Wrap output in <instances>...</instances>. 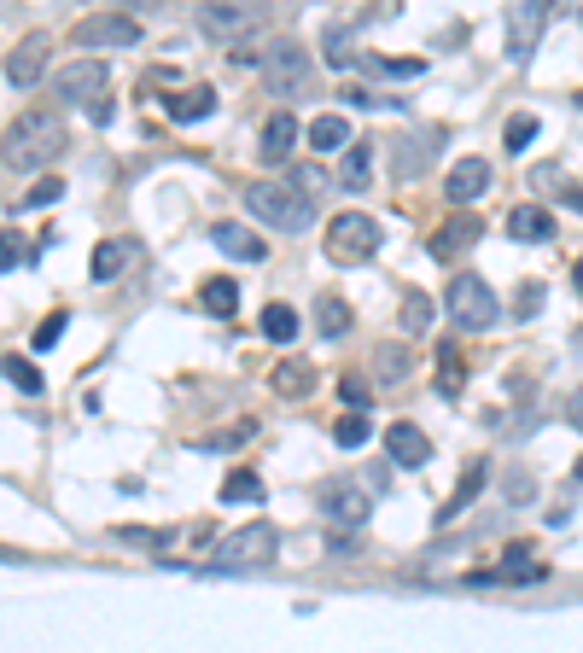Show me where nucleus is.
Instances as JSON below:
<instances>
[{
	"instance_id": "1",
	"label": "nucleus",
	"mask_w": 583,
	"mask_h": 653,
	"mask_svg": "<svg viewBox=\"0 0 583 653\" xmlns=\"http://www.w3.org/2000/svg\"><path fill=\"white\" fill-rule=\"evenodd\" d=\"M0 158L24 175L53 170V164L65 158V123H59L53 111H24V117L6 129V140H0Z\"/></svg>"
},
{
	"instance_id": "2",
	"label": "nucleus",
	"mask_w": 583,
	"mask_h": 653,
	"mask_svg": "<svg viewBox=\"0 0 583 653\" xmlns=\"http://www.w3.org/2000/svg\"><path fill=\"white\" fill-rule=\"evenodd\" d=\"M105 82H111L105 59H70V65L53 76V100L88 111L94 123H111V94H105Z\"/></svg>"
},
{
	"instance_id": "3",
	"label": "nucleus",
	"mask_w": 583,
	"mask_h": 653,
	"mask_svg": "<svg viewBox=\"0 0 583 653\" xmlns=\"http://www.w3.org/2000/svg\"><path fill=\"white\" fill-rule=\"evenodd\" d=\"M245 210L257 216V222H269L280 234H304L309 222H315V210L298 187H280V181H251L245 187Z\"/></svg>"
},
{
	"instance_id": "4",
	"label": "nucleus",
	"mask_w": 583,
	"mask_h": 653,
	"mask_svg": "<svg viewBox=\"0 0 583 653\" xmlns=\"http://www.w3.org/2000/svg\"><path fill=\"white\" fill-rule=\"evenodd\" d=\"M444 310L455 327H467V333H484V327H496V315H502V304H496V292H490V280L479 275H455L444 286Z\"/></svg>"
},
{
	"instance_id": "5",
	"label": "nucleus",
	"mask_w": 583,
	"mask_h": 653,
	"mask_svg": "<svg viewBox=\"0 0 583 653\" xmlns=\"http://www.w3.org/2000/svg\"><path fill=\"white\" fill-rule=\"evenodd\" d=\"M280 549V531L269 525V519H257V525H245V531H234L228 543H216L210 549V572H245V566H269Z\"/></svg>"
},
{
	"instance_id": "6",
	"label": "nucleus",
	"mask_w": 583,
	"mask_h": 653,
	"mask_svg": "<svg viewBox=\"0 0 583 653\" xmlns=\"http://www.w3.org/2000/svg\"><path fill=\"white\" fill-rule=\"evenodd\" d=\"M263 88H269L275 100H298V94H304V88H309L304 41H292V35L269 41V53H263Z\"/></svg>"
},
{
	"instance_id": "7",
	"label": "nucleus",
	"mask_w": 583,
	"mask_h": 653,
	"mask_svg": "<svg viewBox=\"0 0 583 653\" xmlns=\"http://www.w3.org/2000/svg\"><path fill=\"white\" fill-rule=\"evenodd\" d=\"M379 251V222L362 216V210H339L327 222V257L333 263H368Z\"/></svg>"
},
{
	"instance_id": "8",
	"label": "nucleus",
	"mask_w": 583,
	"mask_h": 653,
	"mask_svg": "<svg viewBox=\"0 0 583 653\" xmlns=\"http://www.w3.org/2000/svg\"><path fill=\"white\" fill-rule=\"evenodd\" d=\"M135 41H140V18H129V12H88L82 24H70V47H76V53L135 47Z\"/></svg>"
},
{
	"instance_id": "9",
	"label": "nucleus",
	"mask_w": 583,
	"mask_h": 653,
	"mask_svg": "<svg viewBox=\"0 0 583 653\" xmlns=\"http://www.w3.org/2000/svg\"><path fill=\"white\" fill-rule=\"evenodd\" d=\"M315 502H321V514L333 519L339 531H362L368 514H374V496H368L362 484H350V479H327L321 490H315Z\"/></svg>"
},
{
	"instance_id": "10",
	"label": "nucleus",
	"mask_w": 583,
	"mask_h": 653,
	"mask_svg": "<svg viewBox=\"0 0 583 653\" xmlns=\"http://www.w3.org/2000/svg\"><path fill=\"white\" fill-rule=\"evenodd\" d=\"M543 24H549V6H537V0H519V6H508V59H514V65H525V59L537 53V35H543Z\"/></svg>"
},
{
	"instance_id": "11",
	"label": "nucleus",
	"mask_w": 583,
	"mask_h": 653,
	"mask_svg": "<svg viewBox=\"0 0 583 653\" xmlns=\"http://www.w3.org/2000/svg\"><path fill=\"white\" fill-rule=\"evenodd\" d=\"M490 181H496V175H490V158H455V164H449V175H444V193H449V205H473V199H484V193H490Z\"/></svg>"
},
{
	"instance_id": "12",
	"label": "nucleus",
	"mask_w": 583,
	"mask_h": 653,
	"mask_svg": "<svg viewBox=\"0 0 583 653\" xmlns=\"http://www.w3.org/2000/svg\"><path fill=\"white\" fill-rule=\"evenodd\" d=\"M257 24H263V6H199V30L216 41H240Z\"/></svg>"
},
{
	"instance_id": "13",
	"label": "nucleus",
	"mask_w": 583,
	"mask_h": 653,
	"mask_svg": "<svg viewBox=\"0 0 583 653\" xmlns=\"http://www.w3.org/2000/svg\"><path fill=\"white\" fill-rule=\"evenodd\" d=\"M47 47H53L47 35H24V41L6 53V82H12V88H35L41 70H47Z\"/></svg>"
},
{
	"instance_id": "14",
	"label": "nucleus",
	"mask_w": 583,
	"mask_h": 653,
	"mask_svg": "<svg viewBox=\"0 0 583 653\" xmlns=\"http://www.w3.org/2000/svg\"><path fill=\"white\" fill-rule=\"evenodd\" d=\"M385 455H391L397 467H409V473H414V467H426V461H432V438H426L414 420H397V426L385 432Z\"/></svg>"
},
{
	"instance_id": "15",
	"label": "nucleus",
	"mask_w": 583,
	"mask_h": 653,
	"mask_svg": "<svg viewBox=\"0 0 583 653\" xmlns=\"http://www.w3.org/2000/svg\"><path fill=\"white\" fill-rule=\"evenodd\" d=\"M210 245L222 257H234V263H263L269 257V245L257 240L251 228H240V222H210Z\"/></svg>"
},
{
	"instance_id": "16",
	"label": "nucleus",
	"mask_w": 583,
	"mask_h": 653,
	"mask_svg": "<svg viewBox=\"0 0 583 653\" xmlns=\"http://www.w3.org/2000/svg\"><path fill=\"white\" fill-rule=\"evenodd\" d=\"M298 117L292 111H275L269 123H263V135H257V152H263V164H286L292 158V146H298Z\"/></svg>"
},
{
	"instance_id": "17",
	"label": "nucleus",
	"mask_w": 583,
	"mask_h": 653,
	"mask_svg": "<svg viewBox=\"0 0 583 653\" xmlns=\"http://www.w3.org/2000/svg\"><path fill=\"white\" fill-rule=\"evenodd\" d=\"M508 234L519 245H543V240H554V216L543 205H514L508 210Z\"/></svg>"
},
{
	"instance_id": "18",
	"label": "nucleus",
	"mask_w": 583,
	"mask_h": 653,
	"mask_svg": "<svg viewBox=\"0 0 583 653\" xmlns=\"http://www.w3.org/2000/svg\"><path fill=\"white\" fill-rule=\"evenodd\" d=\"M479 234H484V228H479V216H467V210H461L455 222H444V228L432 234V257H438V263H444V257H461V251L479 240Z\"/></svg>"
},
{
	"instance_id": "19",
	"label": "nucleus",
	"mask_w": 583,
	"mask_h": 653,
	"mask_svg": "<svg viewBox=\"0 0 583 653\" xmlns=\"http://www.w3.org/2000/svg\"><path fill=\"white\" fill-rule=\"evenodd\" d=\"M304 140L315 146V152H350V123H344L339 111H321V117L304 129Z\"/></svg>"
},
{
	"instance_id": "20",
	"label": "nucleus",
	"mask_w": 583,
	"mask_h": 653,
	"mask_svg": "<svg viewBox=\"0 0 583 653\" xmlns=\"http://www.w3.org/2000/svg\"><path fill=\"white\" fill-rule=\"evenodd\" d=\"M164 111H170L175 123H199V117H210V111H216V88H187V94H170V100H164Z\"/></svg>"
},
{
	"instance_id": "21",
	"label": "nucleus",
	"mask_w": 583,
	"mask_h": 653,
	"mask_svg": "<svg viewBox=\"0 0 583 653\" xmlns=\"http://www.w3.org/2000/svg\"><path fill=\"white\" fill-rule=\"evenodd\" d=\"M199 304H205L216 321H228V315L240 310V280H228V275H210L205 280V292H199Z\"/></svg>"
},
{
	"instance_id": "22",
	"label": "nucleus",
	"mask_w": 583,
	"mask_h": 653,
	"mask_svg": "<svg viewBox=\"0 0 583 653\" xmlns=\"http://www.w3.org/2000/svg\"><path fill=\"white\" fill-rule=\"evenodd\" d=\"M315 327H321V339H344L350 333V304H344L339 292H321L315 298Z\"/></svg>"
},
{
	"instance_id": "23",
	"label": "nucleus",
	"mask_w": 583,
	"mask_h": 653,
	"mask_svg": "<svg viewBox=\"0 0 583 653\" xmlns=\"http://www.w3.org/2000/svg\"><path fill=\"white\" fill-rule=\"evenodd\" d=\"M129 257H135V245H123V240H100L94 245V280H117L123 269H129Z\"/></svg>"
},
{
	"instance_id": "24",
	"label": "nucleus",
	"mask_w": 583,
	"mask_h": 653,
	"mask_svg": "<svg viewBox=\"0 0 583 653\" xmlns=\"http://www.w3.org/2000/svg\"><path fill=\"white\" fill-rule=\"evenodd\" d=\"M368 175H374V140H350V152H344V187L362 193Z\"/></svg>"
},
{
	"instance_id": "25",
	"label": "nucleus",
	"mask_w": 583,
	"mask_h": 653,
	"mask_svg": "<svg viewBox=\"0 0 583 653\" xmlns=\"http://www.w3.org/2000/svg\"><path fill=\"white\" fill-rule=\"evenodd\" d=\"M0 379H6L12 391H24V397H41V385H47V379H41V368H35V362H24V356H0Z\"/></svg>"
},
{
	"instance_id": "26",
	"label": "nucleus",
	"mask_w": 583,
	"mask_h": 653,
	"mask_svg": "<svg viewBox=\"0 0 583 653\" xmlns=\"http://www.w3.org/2000/svg\"><path fill=\"white\" fill-rule=\"evenodd\" d=\"M269 385H275L280 397H309V385H315V368H309V362H280L275 374H269Z\"/></svg>"
},
{
	"instance_id": "27",
	"label": "nucleus",
	"mask_w": 583,
	"mask_h": 653,
	"mask_svg": "<svg viewBox=\"0 0 583 653\" xmlns=\"http://www.w3.org/2000/svg\"><path fill=\"white\" fill-rule=\"evenodd\" d=\"M298 327H304V321H298V310H292V304H269V310H263V339L292 344V339H298Z\"/></svg>"
},
{
	"instance_id": "28",
	"label": "nucleus",
	"mask_w": 583,
	"mask_h": 653,
	"mask_svg": "<svg viewBox=\"0 0 583 653\" xmlns=\"http://www.w3.org/2000/svg\"><path fill=\"white\" fill-rule=\"evenodd\" d=\"M245 502H263V479L257 473H228L222 479V508H245Z\"/></svg>"
},
{
	"instance_id": "29",
	"label": "nucleus",
	"mask_w": 583,
	"mask_h": 653,
	"mask_svg": "<svg viewBox=\"0 0 583 653\" xmlns=\"http://www.w3.org/2000/svg\"><path fill=\"white\" fill-rule=\"evenodd\" d=\"M251 438H257V420H234L228 432H216V438H199V449H205V455H228V449L251 444Z\"/></svg>"
},
{
	"instance_id": "30",
	"label": "nucleus",
	"mask_w": 583,
	"mask_h": 653,
	"mask_svg": "<svg viewBox=\"0 0 583 653\" xmlns=\"http://www.w3.org/2000/svg\"><path fill=\"white\" fill-rule=\"evenodd\" d=\"M374 374H379V385H397V379L409 374V350H403V344H379V350H374Z\"/></svg>"
},
{
	"instance_id": "31",
	"label": "nucleus",
	"mask_w": 583,
	"mask_h": 653,
	"mask_svg": "<svg viewBox=\"0 0 583 653\" xmlns=\"http://www.w3.org/2000/svg\"><path fill=\"white\" fill-rule=\"evenodd\" d=\"M479 490H484V461H473V467L461 473V484H455V496L444 502V514H438V519H455L467 502H473V496H479Z\"/></svg>"
},
{
	"instance_id": "32",
	"label": "nucleus",
	"mask_w": 583,
	"mask_h": 653,
	"mask_svg": "<svg viewBox=\"0 0 583 653\" xmlns=\"http://www.w3.org/2000/svg\"><path fill=\"white\" fill-rule=\"evenodd\" d=\"M368 438H374V420L368 414H344L339 426H333V444L339 449H362Z\"/></svg>"
},
{
	"instance_id": "33",
	"label": "nucleus",
	"mask_w": 583,
	"mask_h": 653,
	"mask_svg": "<svg viewBox=\"0 0 583 653\" xmlns=\"http://www.w3.org/2000/svg\"><path fill=\"white\" fill-rule=\"evenodd\" d=\"M321 41H327V65H356V41H350V30H344V24H327V30H321Z\"/></svg>"
},
{
	"instance_id": "34",
	"label": "nucleus",
	"mask_w": 583,
	"mask_h": 653,
	"mask_svg": "<svg viewBox=\"0 0 583 653\" xmlns=\"http://www.w3.org/2000/svg\"><path fill=\"white\" fill-rule=\"evenodd\" d=\"M59 199H65V181H59V175H41L30 193L18 199V210H47V205H59Z\"/></svg>"
},
{
	"instance_id": "35",
	"label": "nucleus",
	"mask_w": 583,
	"mask_h": 653,
	"mask_svg": "<svg viewBox=\"0 0 583 653\" xmlns=\"http://www.w3.org/2000/svg\"><path fill=\"white\" fill-rule=\"evenodd\" d=\"M426 321H432V298L426 292H403V333H426Z\"/></svg>"
},
{
	"instance_id": "36",
	"label": "nucleus",
	"mask_w": 583,
	"mask_h": 653,
	"mask_svg": "<svg viewBox=\"0 0 583 653\" xmlns=\"http://www.w3.org/2000/svg\"><path fill=\"white\" fill-rule=\"evenodd\" d=\"M502 140H508V152H525V146L537 140V117H531V111H514L508 129H502Z\"/></svg>"
},
{
	"instance_id": "37",
	"label": "nucleus",
	"mask_w": 583,
	"mask_h": 653,
	"mask_svg": "<svg viewBox=\"0 0 583 653\" xmlns=\"http://www.w3.org/2000/svg\"><path fill=\"white\" fill-rule=\"evenodd\" d=\"M438 397H461V356L455 350L438 356Z\"/></svg>"
},
{
	"instance_id": "38",
	"label": "nucleus",
	"mask_w": 583,
	"mask_h": 653,
	"mask_svg": "<svg viewBox=\"0 0 583 653\" xmlns=\"http://www.w3.org/2000/svg\"><path fill=\"white\" fill-rule=\"evenodd\" d=\"M24 257H30V251H24V234H0V275H6V269H18Z\"/></svg>"
},
{
	"instance_id": "39",
	"label": "nucleus",
	"mask_w": 583,
	"mask_h": 653,
	"mask_svg": "<svg viewBox=\"0 0 583 653\" xmlns=\"http://www.w3.org/2000/svg\"><path fill=\"white\" fill-rule=\"evenodd\" d=\"M65 321H70L65 310H59V315H47V321L35 327V350H53V344H59V333H65Z\"/></svg>"
},
{
	"instance_id": "40",
	"label": "nucleus",
	"mask_w": 583,
	"mask_h": 653,
	"mask_svg": "<svg viewBox=\"0 0 583 653\" xmlns=\"http://www.w3.org/2000/svg\"><path fill=\"white\" fill-rule=\"evenodd\" d=\"M339 397H344V409L350 414L368 409V385H362V379H339Z\"/></svg>"
},
{
	"instance_id": "41",
	"label": "nucleus",
	"mask_w": 583,
	"mask_h": 653,
	"mask_svg": "<svg viewBox=\"0 0 583 653\" xmlns=\"http://www.w3.org/2000/svg\"><path fill=\"white\" fill-rule=\"evenodd\" d=\"M123 543H140V549H158V543H170V531H140V525H129V531H117Z\"/></svg>"
},
{
	"instance_id": "42",
	"label": "nucleus",
	"mask_w": 583,
	"mask_h": 653,
	"mask_svg": "<svg viewBox=\"0 0 583 653\" xmlns=\"http://www.w3.org/2000/svg\"><path fill=\"white\" fill-rule=\"evenodd\" d=\"M502 490H508L514 502H525V496H531V479H525V473H508V484H502Z\"/></svg>"
},
{
	"instance_id": "43",
	"label": "nucleus",
	"mask_w": 583,
	"mask_h": 653,
	"mask_svg": "<svg viewBox=\"0 0 583 653\" xmlns=\"http://www.w3.org/2000/svg\"><path fill=\"white\" fill-rule=\"evenodd\" d=\"M537 304H543V286H525V292H519V315H531Z\"/></svg>"
},
{
	"instance_id": "44",
	"label": "nucleus",
	"mask_w": 583,
	"mask_h": 653,
	"mask_svg": "<svg viewBox=\"0 0 583 653\" xmlns=\"http://www.w3.org/2000/svg\"><path fill=\"white\" fill-rule=\"evenodd\" d=\"M572 286H578V298H583V257H578V269H572Z\"/></svg>"
},
{
	"instance_id": "45",
	"label": "nucleus",
	"mask_w": 583,
	"mask_h": 653,
	"mask_svg": "<svg viewBox=\"0 0 583 653\" xmlns=\"http://www.w3.org/2000/svg\"><path fill=\"white\" fill-rule=\"evenodd\" d=\"M572 479H578V484H583V455H578V467H572Z\"/></svg>"
},
{
	"instance_id": "46",
	"label": "nucleus",
	"mask_w": 583,
	"mask_h": 653,
	"mask_svg": "<svg viewBox=\"0 0 583 653\" xmlns=\"http://www.w3.org/2000/svg\"><path fill=\"white\" fill-rule=\"evenodd\" d=\"M572 105H578V111H583V88H578V100H572Z\"/></svg>"
},
{
	"instance_id": "47",
	"label": "nucleus",
	"mask_w": 583,
	"mask_h": 653,
	"mask_svg": "<svg viewBox=\"0 0 583 653\" xmlns=\"http://www.w3.org/2000/svg\"><path fill=\"white\" fill-rule=\"evenodd\" d=\"M578 18H583V12H578Z\"/></svg>"
}]
</instances>
